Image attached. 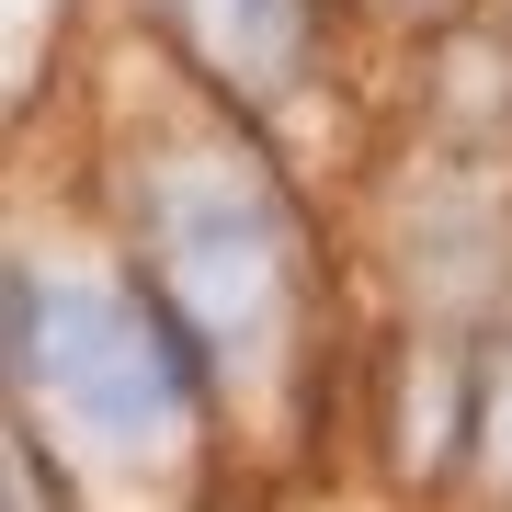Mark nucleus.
Segmentation results:
<instances>
[{"instance_id":"20e7f679","label":"nucleus","mask_w":512,"mask_h":512,"mask_svg":"<svg viewBox=\"0 0 512 512\" xmlns=\"http://www.w3.org/2000/svg\"><path fill=\"white\" fill-rule=\"evenodd\" d=\"M490 456L512 467V365H501V387H490Z\"/></svg>"},{"instance_id":"f03ea898","label":"nucleus","mask_w":512,"mask_h":512,"mask_svg":"<svg viewBox=\"0 0 512 512\" xmlns=\"http://www.w3.org/2000/svg\"><path fill=\"white\" fill-rule=\"evenodd\" d=\"M148 239H160V285L183 308V330L228 376H251L296 308V239H285L274 183L239 148H171L160 183H148Z\"/></svg>"},{"instance_id":"f257e3e1","label":"nucleus","mask_w":512,"mask_h":512,"mask_svg":"<svg viewBox=\"0 0 512 512\" xmlns=\"http://www.w3.org/2000/svg\"><path fill=\"white\" fill-rule=\"evenodd\" d=\"M12 387L46 433L92 444V456H160L194 421V376L160 342V319L92 274L12 285Z\"/></svg>"},{"instance_id":"7ed1b4c3","label":"nucleus","mask_w":512,"mask_h":512,"mask_svg":"<svg viewBox=\"0 0 512 512\" xmlns=\"http://www.w3.org/2000/svg\"><path fill=\"white\" fill-rule=\"evenodd\" d=\"M171 23L194 35V57L228 80V92L274 103L308 57V0H171Z\"/></svg>"}]
</instances>
